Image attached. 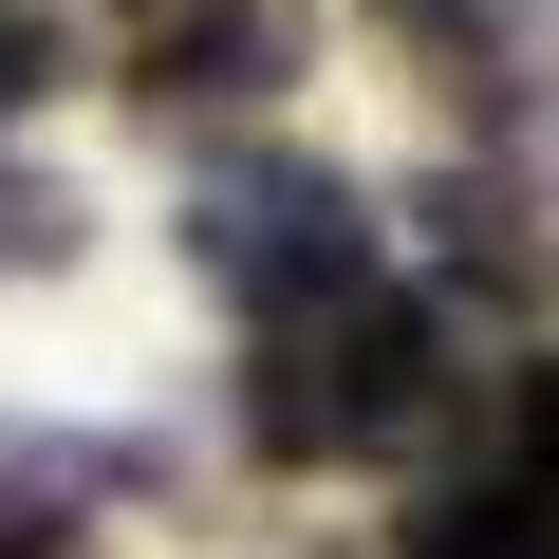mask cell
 <instances>
[{
	"mask_svg": "<svg viewBox=\"0 0 559 559\" xmlns=\"http://www.w3.org/2000/svg\"><path fill=\"white\" fill-rule=\"evenodd\" d=\"M429 411H448V318L392 299V280H355L318 318H261V355H242V448L261 466H355V448H411Z\"/></svg>",
	"mask_w": 559,
	"mask_h": 559,
	"instance_id": "1",
	"label": "cell"
},
{
	"mask_svg": "<svg viewBox=\"0 0 559 559\" xmlns=\"http://www.w3.org/2000/svg\"><path fill=\"white\" fill-rule=\"evenodd\" d=\"M187 280H224L242 318H318V299H355V280H373V205H355V168H318V150H242V168H205V187H187Z\"/></svg>",
	"mask_w": 559,
	"mask_h": 559,
	"instance_id": "2",
	"label": "cell"
},
{
	"mask_svg": "<svg viewBox=\"0 0 559 559\" xmlns=\"http://www.w3.org/2000/svg\"><path fill=\"white\" fill-rule=\"evenodd\" d=\"M299 57H318V20H299V0H187V20L131 57V94H150V112H261Z\"/></svg>",
	"mask_w": 559,
	"mask_h": 559,
	"instance_id": "3",
	"label": "cell"
},
{
	"mask_svg": "<svg viewBox=\"0 0 559 559\" xmlns=\"http://www.w3.org/2000/svg\"><path fill=\"white\" fill-rule=\"evenodd\" d=\"M411 224H429V261H448V280H540V261H559V224H540L503 168H429V205H411Z\"/></svg>",
	"mask_w": 559,
	"mask_h": 559,
	"instance_id": "4",
	"label": "cell"
},
{
	"mask_svg": "<svg viewBox=\"0 0 559 559\" xmlns=\"http://www.w3.org/2000/svg\"><path fill=\"white\" fill-rule=\"evenodd\" d=\"M540 522H559V503H540L522 466H448V485H429V503L392 522V559H559Z\"/></svg>",
	"mask_w": 559,
	"mask_h": 559,
	"instance_id": "5",
	"label": "cell"
},
{
	"mask_svg": "<svg viewBox=\"0 0 559 559\" xmlns=\"http://www.w3.org/2000/svg\"><path fill=\"white\" fill-rule=\"evenodd\" d=\"M57 261H75V187L0 168V280H57Z\"/></svg>",
	"mask_w": 559,
	"mask_h": 559,
	"instance_id": "6",
	"label": "cell"
},
{
	"mask_svg": "<svg viewBox=\"0 0 559 559\" xmlns=\"http://www.w3.org/2000/svg\"><path fill=\"white\" fill-rule=\"evenodd\" d=\"M75 75V38H57V0H0V131H20L38 94Z\"/></svg>",
	"mask_w": 559,
	"mask_h": 559,
	"instance_id": "7",
	"label": "cell"
},
{
	"mask_svg": "<svg viewBox=\"0 0 559 559\" xmlns=\"http://www.w3.org/2000/svg\"><path fill=\"white\" fill-rule=\"evenodd\" d=\"M503 466L559 503V355H522V392H503Z\"/></svg>",
	"mask_w": 559,
	"mask_h": 559,
	"instance_id": "8",
	"label": "cell"
},
{
	"mask_svg": "<svg viewBox=\"0 0 559 559\" xmlns=\"http://www.w3.org/2000/svg\"><path fill=\"white\" fill-rule=\"evenodd\" d=\"M392 20H466V0H392Z\"/></svg>",
	"mask_w": 559,
	"mask_h": 559,
	"instance_id": "9",
	"label": "cell"
}]
</instances>
